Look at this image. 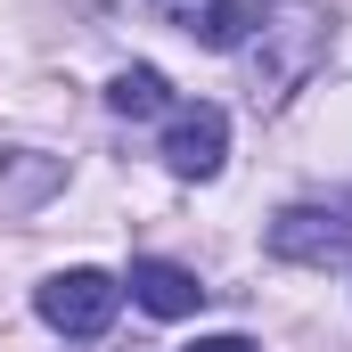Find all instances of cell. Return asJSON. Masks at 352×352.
<instances>
[{"mask_svg":"<svg viewBox=\"0 0 352 352\" xmlns=\"http://www.w3.org/2000/svg\"><path fill=\"white\" fill-rule=\"evenodd\" d=\"M246 50H254V98L278 107L328 58V0H263V25L246 33Z\"/></svg>","mask_w":352,"mask_h":352,"instance_id":"cell-1","label":"cell"},{"mask_svg":"<svg viewBox=\"0 0 352 352\" xmlns=\"http://www.w3.org/2000/svg\"><path fill=\"white\" fill-rule=\"evenodd\" d=\"M115 303H123V278H107V270H50L41 287H33V311L58 328V336H107V320H115Z\"/></svg>","mask_w":352,"mask_h":352,"instance_id":"cell-2","label":"cell"},{"mask_svg":"<svg viewBox=\"0 0 352 352\" xmlns=\"http://www.w3.org/2000/svg\"><path fill=\"white\" fill-rule=\"evenodd\" d=\"M221 156H230V115H221L213 98L173 107V123H164V164H173L180 180H213Z\"/></svg>","mask_w":352,"mask_h":352,"instance_id":"cell-3","label":"cell"},{"mask_svg":"<svg viewBox=\"0 0 352 352\" xmlns=\"http://www.w3.org/2000/svg\"><path fill=\"white\" fill-rule=\"evenodd\" d=\"M344 246H352V221L320 213V205H287V213L270 221V254H278V263H336Z\"/></svg>","mask_w":352,"mask_h":352,"instance_id":"cell-4","label":"cell"},{"mask_svg":"<svg viewBox=\"0 0 352 352\" xmlns=\"http://www.w3.org/2000/svg\"><path fill=\"white\" fill-rule=\"evenodd\" d=\"M156 8L205 50H246V33L263 25V0H156Z\"/></svg>","mask_w":352,"mask_h":352,"instance_id":"cell-5","label":"cell"},{"mask_svg":"<svg viewBox=\"0 0 352 352\" xmlns=\"http://www.w3.org/2000/svg\"><path fill=\"white\" fill-rule=\"evenodd\" d=\"M131 303L140 311H156V320H188L197 303H205V287H197V270H180V263H131Z\"/></svg>","mask_w":352,"mask_h":352,"instance_id":"cell-6","label":"cell"},{"mask_svg":"<svg viewBox=\"0 0 352 352\" xmlns=\"http://www.w3.org/2000/svg\"><path fill=\"white\" fill-rule=\"evenodd\" d=\"M66 188V164L58 156H41V148H0V213H25V205H41V197H58Z\"/></svg>","mask_w":352,"mask_h":352,"instance_id":"cell-7","label":"cell"},{"mask_svg":"<svg viewBox=\"0 0 352 352\" xmlns=\"http://www.w3.org/2000/svg\"><path fill=\"white\" fill-rule=\"evenodd\" d=\"M107 107H115L123 123H148V115H164V107H173V82H164L156 66H123V74L107 82Z\"/></svg>","mask_w":352,"mask_h":352,"instance_id":"cell-8","label":"cell"},{"mask_svg":"<svg viewBox=\"0 0 352 352\" xmlns=\"http://www.w3.org/2000/svg\"><path fill=\"white\" fill-rule=\"evenodd\" d=\"M188 352H254L246 336H205V344H188Z\"/></svg>","mask_w":352,"mask_h":352,"instance_id":"cell-9","label":"cell"}]
</instances>
